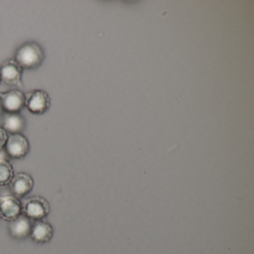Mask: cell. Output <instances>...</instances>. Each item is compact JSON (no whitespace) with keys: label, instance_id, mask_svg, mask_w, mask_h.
Returning a JSON list of instances; mask_svg holds the SVG:
<instances>
[{"label":"cell","instance_id":"4","mask_svg":"<svg viewBox=\"0 0 254 254\" xmlns=\"http://www.w3.org/2000/svg\"><path fill=\"white\" fill-rule=\"evenodd\" d=\"M8 157L13 159H22L30 151V144L27 138L22 133H14L8 136L5 146Z\"/></svg>","mask_w":254,"mask_h":254},{"label":"cell","instance_id":"11","mask_svg":"<svg viewBox=\"0 0 254 254\" xmlns=\"http://www.w3.org/2000/svg\"><path fill=\"white\" fill-rule=\"evenodd\" d=\"M4 129L7 133L14 134V133H21L26 127V120L20 113L17 114H7L4 118Z\"/></svg>","mask_w":254,"mask_h":254},{"label":"cell","instance_id":"10","mask_svg":"<svg viewBox=\"0 0 254 254\" xmlns=\"http://www.w3.org/2000/svg\"><path fill=\"white\" fill-rule=\"evenodd\" d=\"M30 220L26 215L22 214L18 218L11 221L9 224V231L11 236L18 239H26L30 236L32 227Z\"/></svg>","mask_w":254,"mask_h":254},{"label":"cell","instance_id":"8","mask_svg":"<svg viewBox=\"0 0 254 254\" xmlns=\"http://www.w3.org/2000/svg\"><path fill=\"white\" fill-rule=\"evenodd\" d=\"M34 184L33 178L31 175L25 172H20L14 175L9 185L14 196L17 198H22L32 191Z\"/></svg>","mask_w":254,"mask_h":254},{"label":"cell","instance_id":"2","mask_svg":"<svg viewBox=\"0 0 254 254\" xmlns=\"http://www.w3.org/2000/svg\"><path fill=\"white\" fill-rule=\"evenodd\" d=\"M23 214L29 219H44L50 214V205L48 200L40 196L29 197L22 203Z\"/></svg>","mask_w":254,"mask_h":254},{"label":"cell","instance_id":"14","mask_svg":"<svg viewBox=\"0 0 254 254\" xmlns=\"http://www.w3.org/2000/svg\"><path fill=\"white\" fill-rule=\"evenodd\" d=\"M2 111H3V109H2V105H1V102H0V115L2 114Z\"/></svg>","mask_w":254,"mask_h":254},{"label":"cell","instance_id":"13","mask_svg":"<svg viewBox=\"0 0 254 254\" xmlns=\"http://www.w3.org/2000/svg\"><path fill=\"white\" fill-rule=\"evenodd\" d=\"M8 138V134L6 130L0 126V151H2L5 148Z\"/></svg>","mask_w":254,"mask_h":254},{"label":"cell","instance_id":"5","mask_svg":"<svg viewBox=\"0 0 254 254\" xmlns=\"http://www.w3.org/2000/svg\"><path fill=\"white\" fill-rule=\"evenodd\" d=\"M23 68L14 59L5 61L0 66V78L7 85L23 87Z\"/></svg>","mask_w":254,"mask_h":254},{"label":"cell","instance_id":"12","mask_svg":"<svg viewBox=\"0 0 254 254\" xmlns=\"http://www.w3.org/2000/svg\"><path fill=\"white\" fill-rule=\"evenodd\" d=\"M12 165L7 159H0V186L8 185L14 177Z\"/></svg>","mask_w":254,"mask_h":254},{"label":"cell","instance_id":"6","mask_svg":"<svg viewBox=\"0 0 254 254\" xmlns=\"http://www.w3.org/2000/svg\"><path fill=\"white\" fill-rule=\"evenodd\" d=\"M23 214L21 201L11 194L0 195V218L5 221H14Z\"/></svg>","mask_w":254,"mask_h":254},{"label":"cell","instance_id":"3","mask_svg":"<svg viewBox=\"0 0 254 254\" xmlns=\"http://www.w3.org/2000/svg\"><path fill=\"white\" fill-rule=\"evenodd\" d=\"M25 106L32 114L41 115L50 110L51 98L44 90H32L25 94Z\"/></svg>","mask_w":254,"mask_h":254},{"label":"cell","instance_id":"9","mask_svg":"<svg viewBox=\"0 0 254 254\" xmlns=\"http://www.w3.org/2000/svg\"><path fill=\"white\" fill-rule=\"evenodd\" d=\"M54 236L53 226L47 221L39 220L32 225L30 237L38 244H46L50 242Z\"/></svg>","mask_w":254,"mask_h":254},{"label":"cell","instance_id":"15","mask_svg":"<svg viewBox=\"0 0 254 254\" xmlns=\"http://www.w3.org/2000/svg\"><path fill=\"white\" fill-rule=\"evenodd\" d=\"M0 82H1V78H0Z\"/></svg>","mask_w":254,"mask_h":254},{"label":"cell","instance_id":"1","mask_svg":"<svg viewBox=\"0 0 254 254\" xmlns=\"http://www.w3.org/2000/svg\"><path fill=\"white\" fill-rule=\"evenodd\" d=\"M45 59L44 49L36 42L23 44L16 52L14 60L24 69L34 70L42 64Z\"/></svg>","mask_w":254,"mask_h":254},{"label":"cell","instance_id":"7","mask_svg":"<svg viewBox=\"0 0 254 254\" xmlns=\"http://www.w3.org/2000/svg\"><path fill=\"white\" fill-rule=\"evenodd\" d=\"M0 102L7 114H17L25 107V94L19 90L0 92Z\"/></svg>","mask_w":254,"mask_h":254}]
</instances>
